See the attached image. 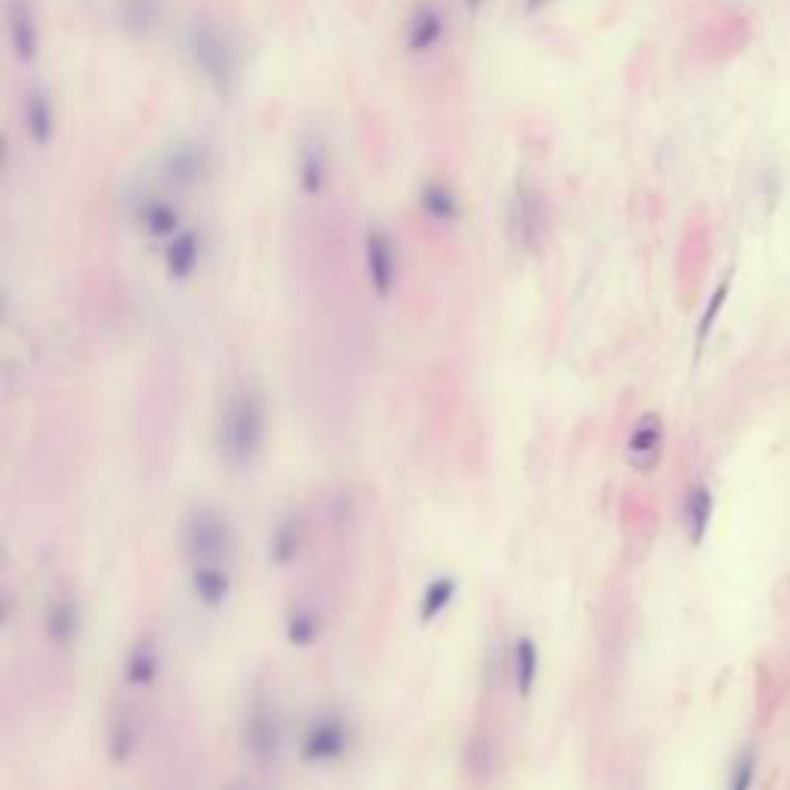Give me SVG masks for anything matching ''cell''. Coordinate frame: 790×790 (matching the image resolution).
I'll list each match as a JSON object with an SVG mask.
<instances>
[{
  "instance_id": "8",
  "label": "cell",
  "mask_w": 790,
  "mask_h": 790,
  "mask_svg": "<svg viewBox=\"0 0 790 790\" xmlns=\"http://www.w3.org/2000/svg\"><path fill=\"white\" fill-rule=\"evenodd\" d=\"M365 273H368L371 290L381 300H389L398 285V247L393 235L381 226H371L365 233Z\"/></svg>"
},
{
  "instance_id": "31",
  "label": "cell",
  "mask_w": 790,
  "mask_h": 790,
  "mask_svg": "<svg viewBox=\"0 0 790 790\" xmlns=\"http://www.w3.org/2000/svg\"><path fill=\"white\" fill-rule=\"evenodd\" d=\"M229 790H254V788H250L247 781H235V784H233V788H229Z\"/></svg>"
},
{
  "instance_id": "12",
  "label": "cell",
  "mask_w": 790,
  "mask_h": 790,
  "mask_svg": "<svg viewBox=\"0 0 790 790\" xmlns=\"http://www.w3.org/2000/svg\"><path fill=\"white\" fill-rule=\"evenodd\" d=\"M189 590L198 605L217 612L233 596V574L223 562H195L189 574Z\"/></svg>"
},
{
  "instance_id": "29",
  "label": "cell",
  "mask_w": 790,
  "mask_h": 790,
  "mask_svg": "<svg viewBox=\"0 0 790 790\" xmlns=\"http://www.w3.org/2000/svg\"><path fill=\"white\" fill-rule=\"evenodd\" d=\"M550 3H553V0H525L522 7H525V13L529 16H537V13H544Z\"/></svg>"
},
{
  "instance_id": "27",
  "label": "cell",
  "mask_w": 790,
  "mask_h": 790,
  "mask_svg": "<svg viewBox=\"0 0 790 790\" xmlns=\"http://www.w3.org/2000/svg\"><path fill=\"white\" fill-rule=\"evenodd\" d=\"M729 278H722L720 287L710 294L708 300V309H704V315H701V322H698V346H704L710 337V330H713V325H717V318H720L722 306H725V300H729Z\"/></svg>"
},
{
  "instance_id": "11",
  "label": "cell",
  "mask_w": 790,
  "mask_h": 790,
  "mask_svg": "<svg viewBox=\"0 0 790 790\" xmlns=\"http://www.w3.org/2000/svg\"><path fill=\"white\" fill-rule=\"evenodd\" d=\"M7 38L13 50L16 62L31 66L41 50V28H38V13L31 0H10L7 3Z\"/></svg>"
},
{
  "instance_id": "21",
  "label": "cell",
  "mask_w": 790,
  "mask_h": 790,
  "mask_svg": "<svg viewBox=\"0 0 790 790\" xmlns=\"http://www.w3.org/2000/svg\"><path fill=\"white\" fill-rule=\"evenodd\" d=\"M303 541H306V525L297 510H287L285 516L275 522L273 534H269V559L275 565H290L294 559L300 556Z\"/></svg>"
},
{
  "instance_id": "10",
  "label": "cell",
  "mask_w": 790,
  "mask_h": 790,
  "mask_svg": "<svg viewBox=\"0 0 790 790\" xmlns=\"http://www.w3.org/2000/svg\"><path fill=\"white\" fill-rule=\"evenodd\" d=\"M130 217L149 238H174L177 233H182V210H179V205H174L164 195H155V191H142V195L134 198Z\"/></svg>"
},
{
  "instance_id": "22",
  "label": "cell",
  "mask_w": 790,
  "mask_h": 790,
  "mask_svg": "<svg viewBox=\"0 0 790 790\" xmlns=\"http://www.w3.org/2000/svg\"><path fill=\"white\" fill-rule=\"evenodd\" d=\"M457 590H461V584H457L454 574H438V577H433L421 593V602H417L421 624H433V621H438L442 614L448 612L454 600H457Z\"/></svg>"
},
{
  "instance_id": "25",
  "label": "cell",
  "mask_w": 790,
  "mask_h": 790,
  "mask_svg": "<svg viewBox=\"0 0 790 790\" xmlns=\"http://www.w3.org/2000/svg\"><path fill=\"white\" fill-rule=\"evenodd\" d=\"M417 205H421L426 217L433 219V223H442V226H448V223L461 217V198L445 182H426L421 189Z\"/></svg>"
},
{
  "instance_id": "14",
  "label": "cell",
  "mask_w": 790,
  "mask_h": 790,
  "mask_svg": "<svg viewBox=\"0 0 790 790\" xmlns=\"http://www.w3.org/2000/svg\"><path fill=\"white\" fill-rule=\"evenodd\" d=\"M205 257V238L195 229H182L174 238H167L164 247V273L170 282H189L198 273Z\"/></svg>"
},
{
  "instance_id": "2",
  "label": "cell",
  "mask_w": 790,
  "mask_h": 790,
  "mask_svg": "<svg viewBox=\"0 0 790 790\" xmlns=\"http://www.w3.org/2000/svg\"><path fill=\"white\" fill-rule=\"evenodd\" d=\"M186 53L191 69L198 71L219 96H229L238 83V43L210 19H195L186 31Z\"/></svg>"
},
{
  "instance_id": "23",
  "label": "cell",
  "mask_w": 790,
  "mask_h": 790,
  "mask_svg": "<svg viewBox=\"0 0 790 790\" xmlns=\"http://www.w3.org/2000/svg\"><path fill=\"white\" fill-rule=\"evenodd\" d=\"M682 519H685V532L692 544H701L708 537L710 519H713V494L708 485H692L685 494V504H682Z\"/></svg>"
},
{
  "instance_id": "13",
  "label": "cell",
  "mask_w": 790,
  "mask_h": 790,
  "mask_svg": "<svg viewBox=\"0 0 790 790\" xmlns=\"http://www.w3.org/2000/svg\"><path fill=\"white\" fill-rule=\"evenodd\" d=\"M22 130L34 149H47L56 137L53 96L43 87H31L22 99Z\"/></svg>"
},
{
  "instance_id": "18",
  "label": "cell",
  "mask_w": 790,
  "mask_h": 790,
  "mask_svg": "<svg viewBox=\"0 0 790 790\" xmlns=\"http://www.w3.org/2000/svg\"><path fill=\"white\" fill-rule=\"evenodd\" d=\"M161 673V652H158V640L151 633H142L130 652H127V664H124V680L130 689H149Z\"/></svg>"
},
{
  "instance_id": "3",
  "label": "cell",
  "mask_w": 790,
  "mask_h": 790,
  "mask_svg": "<svg viewBox=\"0 0 790 790\" xmlns=\"http://www.w3.org/2000/svg\"><path fill=\"white\" fill-rule=\"evenodd\" d=\"M179 541H182V553L195 565V562H223L233 553L235 534L229 519L223 516L219 510L207 504H195L182 516Z\"/></svg>"
},
{
  "instance_id": "20",
  "label": "cell",
  "mask_w": 790,
  "mask_h": 790,
  "mask_svg": "<svg viewBox=\"0 0 790 790\" xmlns=\"http://www.w3.org/2000/svg\"><path fill=\"white\" fill-rule=\"evenodd\" d=\"M139 744V717L127 701L115 704L109 713V753L115 763H127Z\"/></svg>"
},
{
  "instance_id": "26",
  "label": "cell",
  "mask_w": 790,
  "mask_h": 790,
  "mask_svg": "<svg viewBox=\"0 0 790 790\" xmlns=\"http://www.w3.org/2000/svg\"><path fill=\"white\" fill-rule=\"evenodd\" d=\"M285 633L294 649H309L322 636V614H318L313 602H300V605H294L287 612Z\"/></svg>"
},
{
  "instance_id": "7",
  "label": "cell",
  "mask_w": 790,
  "mask_h": 790,
  "mask_svg": "<svg viewBox=\"0 0 790 790\" xmlns=\"http://www.w3.org/2000/svg\"><path fill=\"white\" fill-rule=\"evenodd\" d=\"M161 179L170 189H195L210 174V151L195 139H177L161 155Z\"/></svg>"
},
{
  "instance_id": "6",
  "label": "cell",
  "mask_w": 790,
  "mask_h": 790,
  "mask_svg": "<svg viewBox=\"0 0 790 790\" xmlns=\"http://www.w3.org/2000/svg\"><path fill=\"white\" fill-rule=\"evenodd\" d=\"M245 748L257 766H275L285 748V720L273 698H257L245 713Z\"/></svg>"
},
{
  "instance_id": "15",
  "label": "cell",
  "mask_w": 790,
  "mask_h": 790,
  "mask_svg": "<svg viewBox=\"0 0 790 790\" xmlns=\"http://www.w3.org/2000/svg\"><path fill=\"white\" fill-rule=\"evenodd\" d=\"M661 448H664V421L654 411H649L630 429L628 461L636 470H652L661 461Z\"/></svg>"
},
{
  "instance_id": "4",
  "label": "cell",
  "mask_w": 790,
  "mask_h": 790,
  "mask_svg": "<svg viewBox=\"0 0 790 790\" xmlns=\"http://www.w3.org/2000/svg\"><path fill=\"white\" fill-rule=\"evenodd\" d=\"M353 748V725L340 710L325 708L313 713V720L303 725L300 757L309 766L340 763Z\"/></svg>"
},
{
  "instance_id": "28",
  "label": "cell",
  "mask_w": 790,
  "mask_h": 790,
  "mask_svg": "<svg viewBox=\"0 0 790 790\" xmlns=\"http://www.w3.org/2000/svg\"><path fill=\"white\" fill-rule=\"evenodd\" d=\"M753 784H757V753L753 750H741L738 760L732 763L725 790H753Z\"/></svg>"
},
{
  "instance_id": "24",
  "label": "cell",
  "mask_w": 790,
  "mask_h": 790,
  "mask_svg": "<svg viewBox=\"0 0 790 790\" xmlns=\"http://www.w3.org/2000/svg\"><path fill=\"white\" fill-rule=\"evenodd\" d=\"M118 13H121V26L130 34L146 38L161 26L164 0H118Z\"/></svg>"
},
{
  "instance_id": "30",
  "label": "cell",
  "mask_w": 790,
  "mask_h": 790,
  "mask_svg": "<svg viewBox=\"0 0 790 790\" xmlns=\"http://www.w3.org/2000/svg\"><path fill=\"white\" fill-rule=\"evenodd\" d=\"M482 3H485V0H464V7L470 10V13H478V10H482Z\"/></svg>"
},
{
  "instance_id": "19",
  "label": "cell",
  "mask_w": 790,
  "mask_h": 790,
  "mask_svg": "<svg viewBox=\"0 0 790 790\" xmlns=\"http://www.w3.org/2000/svg\"><path fill=\"white\" fill-rule=\"evenodd\" d=\"M537 673H541V649H537L534 636L519 633L510 645V677H513L519 698H532Z\"/></svg>"
},
{
  "instance_id": "17",
  "label": "cell",
  "mask_w": 790,
  "mask_h": 790,
  "mask_svg": "<svg viewBox=\"0 0 790 790\" xmlns=\"http://www.w3.org/2000/svg\"><path fill=\"white\" fill-rule=\"evenodd\" d=\"M83 614L78 600L71 596H56L47 612H43V630H47V640L53 642L56 649H69L71 642L81 636Z\"/></svg>"
},
{
  "instance_id": "5",
  "label": "cell",
  "mask_w": 790,
  "mask_h": 790,
  "mask_svg": "<svg viewBox=\"0 0 790 790\" xmlns=\"http://www.w3.org/2000/svg\"><path fill=\"white\" fill-rule=\"evenodd\" d=\"M506 223H510V238L513 245L522 250H537L544 241L546 210L544 195L534 186L532 177L519 174L513 179V191H510V207H506Z\"/></svg>"
},
{
  "instance_id": "16",
  "label": "cell",
  "mask_w": 790,
  "mask_h": 790,
  "mask_svg": "<svg viewBox=\"0 0 790 790\" xmlns=\"http://www.w3.org/2000/svg\"><path fill=\"white\" fill-rule=\"evenodd\" d=\"M445 38V16L436 3L423 0L414 7V13L408 19V31H405V47L411 56H426L436 50Z\"/></svg>"
},
{
  "instance_id": "9",
  "label": "cell",
  "mask_w": 790,
  "mask_h": 790,
  "mask_svg": "<svg viewBox=\"0 0 790 790\" xmlns=\"http://www.w3.org/2000/svg\"><path fill=\"white\" fill-rule=\"evenodd\" d=\"M330 170H334V161H330V146L322 134H306V137L297 142V186L300 191L315 201L322 198L330 186Z\"/></svg>"
},
{
  "instance_id": "1",
  "label": "cell",
  "mask_w": 790,
  "mask_h": 790,
  "mask_svg": "<svg viewBox=\"0 0 790 790\" xmlns=\"http://www.w3.org/2000/svg\"><path fill=\"white\" fill-rule=\"evenodd\" d=\"M266 438V411L257 389H238L226 398L217 426V445L223 461L235 470H245L257 461Z\"/></svg>"
}]
</instances>
